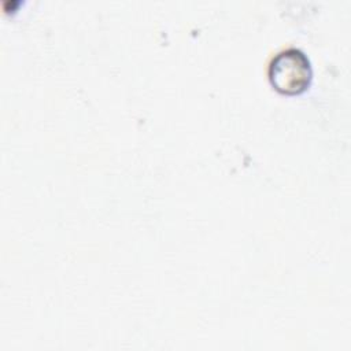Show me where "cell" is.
Listing matches in <instances>:
<instances>
[{
  "label": "cell",
  "mask_w": 351,
  "mask_h": 351,
  "mask_svg": "<svg viewBox=\"0 0 351 351\" xmlns=\"http://www.w3.org/2000/svg\"><path fill=\"white\" fill-rule=\"evenodd\" d=\"M267 74L274 89L284 95L304 92L313 77L308 58L298 48H287L274 55Z\"/></svg>",
  "instance_id": "6da1fadb"
}]
</instances>
